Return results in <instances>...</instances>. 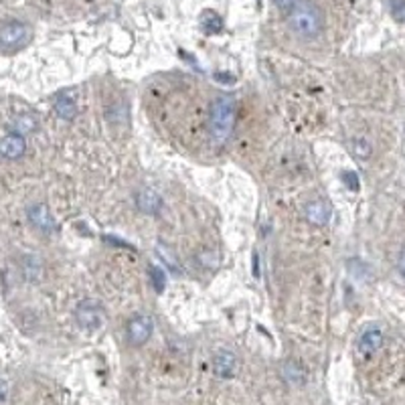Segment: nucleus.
Listing matches in <instances>:
<instances>
[{
  "label": "nucleus",
  "instance_id": "nucleus-22",
  "mask_svg": "<svg viewBox=\"0 0 405 405\" xmlns=\"http://www.w3.org/2000/svg\"><path fill=\"white\" fill-rule=\"evenodd\" d=\"M296 2H298V0H274V4H276L280 10H284V12H288V10L294 6Z\"/></svg>",
  "mask_w": 405,
  "mask_h": 405
},
{
  "label": "nucleus",
  "instance_id": "nucleus-3",
  "mask_svg": "<svg viewBox=\"0 0 405 405\" xmlns=\"http://www.w3.org/2000/svg\"><path fill=\"white\" fill-rule=\"evenodd\" d=\"M33 31L23 21H8L0 27V51L2 53H17L29 45Z\"/></svg>",
  "mask_w": 405,
  "mask_h": 405
},
{
  "label": "nucleus",
  "instance_id": "nucleus-9",
  "mask_svg": "<svg viewBox=\"0 0 405 405\" xmlns=\"http://www.w3.org/2000/svg\"><path fill=\"white\" fill-rule=\"evenodd\" d=\"M27 152V142L25 136L21 134H6L4 138H0V156L6 160H17Z\"/></svg>",
  "mask_w": 405,
  "mask_h": 405
},
{
  "label": "nucleus",
  "instance_id": "nucleus-20",
  "mask_svg": "<svg viewBox=\"0 0 405 405\" xmlns=\"http://www.w3.org/2000/svg\"><path fill=\"white\" fill-rule=\"evenodd\" d=\"M391 8H393L395 19L405 21V0H391Z\"/></svg>",
  "mask_w": 405,
  "mask_h": 405
},
{
  "label": "nucleus",
  "instance_id": "nucleus-2",
  "mask_svg": "<svg viewBox=\"0 0 405 405\" xmlns=\"http://www.w3.org/2000/svg\"><path fill=\"white\" fill-rule=\"evenodd\" d=\"M235 126V100L233 96L221 94L215 98L209 113V138L213 146H223Z\"/></svg>",
  "mask_w": 405,
  "mask_h": 405
},
{
  "label": "nucleus",
  "instance_id": "nucleus-13",
  "mask_svg": "<svg viewBox=\"0 0 405 405\" xmlns=\"http://www.w3.org/2000/svg\"><path fill=\"white\" fill-rule=\"evenodd\" d=\"M12 132L14 134H21V136H27V134H33L37 130V118L33 113H21L14 118V122L10 124Z\"/></svg>",
  "mask_w": 405,
  "mask_h": 405
},
{
  "label": "nucleus",
  "instance_id": "nucleus-10",
  "mask_svg": "<svg viewBox=\"0 0 405 405\" xmlns=\"http://www.w3.org/2000/svg\"><path fill=\"white\" fill-rule=\"evenodd\" d=\"M383 340H385V336H383V331H381V329L369 327V329H365V331L361 332V336H359V353L365 355V357L377 353V351L383 347Z\"/></svg>",
  "mask_w": 405,
  "mask_h": 405
},
{
  "label": "nucleus",
  "instance_id": "nucleus-15",
  "mask_svg": "<svg viewBox=\"0 0 405 405\" xmlns=\"http://www.w3.org/2000/svg\"><path fill=\"white\" fill-rule=\"evenodd\" d=\"M23 272H25L27 280L37 282L39 278H41V274H43V265H41L37 256H27V258L23 259Z\"/></svg>",
  "mask_w": 405,
  "mask_h": 405
},
{
  "label": "nucleus",
  "instance_id": "nucleus-7",
  "mask_svg": "<svg viewBox=\"0 0 405 405\" xmlns=\"http://www.w3.org/2000/svg\"><path fill=\"white\" fill-rule=\"evenodd\" d=\"M27 215H29L31 225L35 229H39L41 233H53L55 231V219H53V215H51V211H49L47 205H43V203L31 205L27 209Z\"/></svg>",
  "mask_w": 405,
  "mask_h": 405
},
{
  "label": "nucleus",
  "instance_id": "nucleus-4",
  "mask_svg": "<svg viewBox=\"0 0 405 405\" xmlns=\"http://www.w3.org/2000/svg\"><path fill=\"white\" fill-rule=\"evenodd\" d=\"M75 322L81 331H100L106 322V310L98 300H81L75 308Z\"/></svg>",
  "mask_w": 405,
  "mask_h": 405
},
{
  "label": "nucleus",
  "instance_id": "nucleus-16",
  "mask_svg": "<svg viewBox=\"0 0 405 405\" xmlns=\"http://www.w3.org/2000/svg\"><path fill=\"white\" fill-rule=\"evenodd\" d=\"M201 25H203V29H205L207 33H219V31H221V27H223L219 14L211 12V10L203 12V17H201Z\"/></svg>",
  "mask_w": 405,
  "mask_h": 405
},
{
  "label": "nucleus",
  "instance_id": "nucleus-1",
  "mask_svg": "<svg viewBox=\"0 0 405 405\" xmlns=\"http://www.w3.org/2000/svg\"><path fill=\"white\" fill-rule=\"evenodd\" d=\"M286 14L296 37L316 39L325 31V12L314 0H298Z\"/></svg>",
  "mask_w": 405,
  "mask_h": 405
},
{
  "label": "nucleus",
  "instance_id": "nucleus-17",
  "mask_svg": "<svg viewBox=\"0 0 405 405\" xmlns=\"http://www.w3.org/2000/svg\"><path fill=\"white\" fill-rule=\"evenodd\" d=\"M351 152L359 158V160H369V156L373 154V148L365 138H353L351 140Z\"/></svg>",
  "mask_w": 405,
  "mask_h": 405
},
{
  "label": "nucleus",
  "instance_id": "nucleus-18",
  "mask_svg": "<svg viewBox=\"0 0 405 405\" xmlns=\"http://www.w3.org/2000/svg\"><path fill=\"white\" fill-rule=\"evenodd\" d=\"M148 276H150V282H152V286H154L156 292H160V290L166 286V276H164V272H162L160 267L150 265V267H148Z\"/></svg>",
  "mask_w": 405,
  "mask_h": 405
},
{
  "label": "nucleus",
  "instance_id": "nucleus-14",
  "mask_svg": "<svg viewBox=\"0 0 405 405\" xmlns=\"http://www.w3.org/2000/svg\"><path fill=\"white\" fill-rule=\"evenodd\" d=\"M284 379L290 383V385H304V381H306V373H304V369L300 367L298 363L294 361H290V363H286L284 365Z\"/></svg>",
  "mask_w": 405,
  "mask_h": 405
},
{
  "label": "nucleus",
  "instance_id": "nucleus-5",
  "mask_svg": "<svg viewBox=\"0 0 405 405\" xmlns=\"http://www.w3.org/2000/svg\"><path fill=\"white\" fill-rule=\"evenodd\" d=\"M152 331H154V325H152V318L146 316V314H136L128 320V327H126V336H128V342L132 347H142L146 344L152 336Z\"/></svg>",
  "mask_w": 405,
  "mask_h": 405
},
{
  "label": "nucleus",
  "instance_id": "nucleus-23",
  "mask_svg": "<svg viewBox=\"0 0 405 405\" xmlns=\"http://www.w3.org/2000/svg\"><path fill=\"white\" fill-rule=\"evenodd\" d=\"M397 265H399V272H402V276L405 278V248L402 250V254H399V263H397Z\"/></svg>",
  "mask_w": 405,
  "mask_h": 405
},
{
  "label": "nucleus",
  "instance_id": "nucleus-21",
  "mask_svg": "<svg viewBox=\"0 0 405 405\" xmlns=\"http://www.w3.org/2000/svg\"><path fill=\"white\" fill-rule=\"evenodd\" d=\"M8 399H10V385L8 381L0 379V405H8Z\"/></svg>",
  "mask_w": 405,
  "mask_h": 405
},
{
  "label": "nucleus",
  "instance_id": "nucleus-8",
  "mask_svg": "<svg viewBox=\"0 0 405 405\" xmlns=\"http://www.w3.org/2000/svg\"><path fill=\"white\" fill-rule=\"evenodd\" d=\"M332 209L331 203L325 201V199H316V201H310L306 207H304V217L306 221L316 225V227H322L327 223L331 221Z\"/></svg>",
  "mask_w": 405,
  "mask_h": 405
},
{
  "label": "nucleus",
  "instance_id": "nucleus-12",
  "mask_svg": "<svg viewBox=\"0 0 405 405\" xmlns=\"http://www.w3.org/2000/svg\"><path fill=\"white\" fill-rule=\"evenodd\" d=\"M55 111H57V116L61 118V120H65V122H72L75 120V116H77V106H75V102L67 96V94H59L57 98H55Z\"/></svg>",
  "mask_w": 405,
  "mask_h": 405
},
{
  "label": "nucleus",
  "instance_id": "nucleus-6",
  "mask_svg": "<svg viewBox=\"0 0 405 405\" xmlns=\"http://www.w3.org/2000/svg\"><path fill=\"white\" fill-rule=\"evenodd\" d=\"M136 205L146 215H158L162 211V207H164V201H162V197H160V193L156 188L142 186L136 193Z\"/></svg>",
  "mask_w": 405,
  "mask_h": 405
},
{
  "label": "nucleus",
  "instance_id": "nucleus-19",
  "mask_svg": "<svg viewBox=\"0 0 405 405\" xmlns=\"http://www.w3.org/2000/svg\"><path fill=\"white\" fill-rule=\"evenodd\" d=\"M342 181H344V184H347L351 190H359V186H361L359 177H357L355 173H344V175H342Z\"/></svg>",
  "mask_w": 405,
  "mask_h": 405
},
{
  "label": "nucleus",
  "instance_id": "nucleus-11",
  "mask_svg": "<svg viewBox=\"0 0 405 405\" xmlns=\"http://www.w3.org/2000/svg\"><path fill=\"white\" fill-rule=\"evenodd\" d=\"M213 371H215V375L221 377V379L233 377L235 371H237V359H235V355H233L231 351L221 349V351L215 355V359H213Z\"/></svg>",
  "mask_w": 405,
  "mask_h": 405
}]
</instances>
